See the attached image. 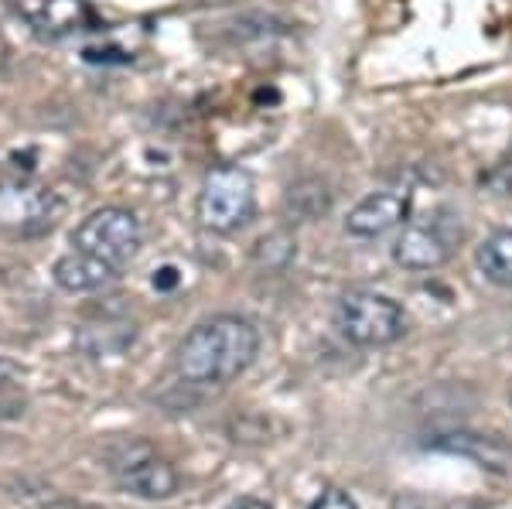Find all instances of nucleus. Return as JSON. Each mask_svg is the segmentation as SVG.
Wrapping results in <instances>:
<instances>
[{
	"label": "nucleus",
	"instance_id": "nucleus-1",
	"mask_svg": "<svg viewBox=\"0 0 512 509\" xmlns=\"http://www.w3.org/2000/svg\"><path fill=\"white\" fill-rule=\"evenodd\" d=\"M260 352V332L253 322L236 315H219L195 325L175 352L181 380L195 387H226L243 376Z\"/></svg>",
	"mask_w": 512,
	"mask_h": 509
},
{
	"label": "nucleus",
	"instance_id": "nucleus-2",
	"mask_svg": "<svg viewBox=\"0 0 512 509\" xmlns=\"http://www.w3.org/2000/svg\"><path fill=\"white\" fill-rule=\"evenodd\" d=\"M335 328L362 349H383L393 346L407 332V315L393 298L376 291H349L338 298Z\"/></svg>",
	"mask_w": 512,
	"mask_h": 509
},
{
	"label": "nucleus",
	"instance_id": "nucleus-3",
	"mask_svg": "<svg viewBox=\"0 0 512 509\" xmlns=\"http://www.w3.org/2000/svg\"><path fill=\"white\" fill-rule=\"evenodd\" d=\"M256 192L253 178L243 168H216L205 175V185L198 192L195 216L212 233H236L253 219Z\"/></svg>",
	"mask_w": 512,
	"mask_h": 509
},
{
	"label": "nucleus",
	"instance_id": "nucleus-4",
	"mask_svg": "<svg viewBox=\"0 0 512 509\" xmlns=\"http://www.w3.org/2000/svg\"><path fill=\"white\" fill-rule=\"evenodd\" d=\"M140 223L130 209H117V205H106V209L89 212L86 219L72 233V246L89 257L103 260L113 270H123L140 250Z\"/></svg>",
	"mask_w": 512,
	"mask_h": 509
},
{
	"label": "nucleus",
	"instance_id": "nucleus-5",
	"mask_svg": "<svg viewBox=\"0 0 512 509\" xmlns=\"http://www.w3.org/2000/svg\"><path fill=\"white\" fill-rule=\"evenodd\" d=\"M62 216V202L52 188L38 182H4L0 185V229L11 236H45Z\"/></svg>",
	"mask_w": 512,
	"mask_h": 509
},
{
	"label": "nucleus",
	"instance_id": "nucleus-6",
	"mask_svg": "<svg viewBox=\"0 0 512 509\" xmlns=\"http://www.w3.org/2000/svg\"><path fill=\"white\" fill-rule=\"evenodd\" d=\"M11 7L41 38H69L96 24V14L86 0H11Z\"/></svg>",
	"mask_w": 512,
	"mask_h": 509
},
{
	"label": "nucleus",
	"instance_id": "nucleus-7",
	"mask_svg": "<svg viewBox=\"0 0 512 509\" xmlns=\"http://www.w3.org/2000/svg\"><path fill=\"white\" fill-rule=\"evenodd\" d=\"M393 260L403 270H437L451 260V236L444 233L441 223H410L396 236Z\"/></svg>",
	"mask_w": 512,
	"mask_h": 509
},
{
	"label": "nucleus",
	"instance_id": "nucleus-8",
	"mask_svg": "<svg viewBox=\"0 0 512 509\" xmlns=\"http://www.w3.org/2000/svg\"><path fill=\"white\" fill-rule=\"evenodd\" d=\"M410 212L407 192H373L366 195L345 219V229L359 240H376V236L390 233L393 226H400Z\"/></svg>",
	"mask_w": 512,
	"mask_h": 509
},
{
	"label": "nucleus",
	"instance_id": "nucleus-9",
	"mask_svg": "<svg viewBox=\"0 0 512 509\" xmlns=\"http://www.w3.org/2000/svg\"><path fill=\"white\" fill-rule=\"evenodd\" d=\"M120 486L127 492H134L140 499H168L178 492V472L168 458L154 455V451L140 448L137 458L123 462L120 469Z\"/></svg>",
	"mask_w": 512,
	"mask_h": 509
},
{
	"label": "nucleus",
	"instance_id": "nucleus-10",
	"mask_svg": "<svg viewBox=\"0 0 512 509\" xmlns=\"http://www.w3.org/2000/svg\"><path fill=\"white\" fill-rule=\"evenodd\" d=\"M117 274H120V270H113L110 264H103V260L89 257V253H82V250L65 253V257L55 260V267H52L55 284H59L62 291H69V294L99 291V287H106Z\"/></svg>",
	"mask_w": 512,
	"mask_h": 509
},
{
	"label": "nucleus",
	"instance_id": "nucleus-11",
	"mask_svg": "<svg viewBox=\"0 0 512 509\" xmlns=\"http://www.w3.org/2000/svg\"><path fill=\"white\" fill-rule=\"evenodd\" d=\"M434 448L454 451V455H465V458H475L482 469H492V472H509V465H512V448L502 438H495V434L454 431V434H444V438H437Z\"/></svg>",
	"mask_w": 512,
	"mask_h": 509
},
{
	"label": "nucleus",
	"instance_id": "nucleus-12",
	"mask_svg": "<svg viewBox=\"0 0 512 509\" xmlns=\"http://www.w3.org/2000/svg\"><path fill=\"white\" fill-rule=\"evenodd\" d=\"M475 264L492 284L512 287V229H495L475 253Z\"/></svg>",
	"mask_w": 512,
	"mask_h": 509
},
{
	"label": "nucleus",
	"instance_id": "nucleus-13",
	"mask_svg": "<svg viewBox=\"0 0 512 509\" xmlns=\"http://www.w3.org/2000/svg\"><path fill=\"white\" fill-rule=\"evenodd\" d=\"M393 509H482L472 499H444V496H417V492H407V496H396Z\"/></svg>",
	"mask_w": 512,
	"mask_h": 509
},
{
	"label": "nucleus",
	"instance_id": "nucleus-14",
	"mask_svg": "<svg viewBox=\"0 0 512 509\" xmlns=\"http://www.w3.org/2000/svg\"><path fill=\"white\" fill-rule=\"evenodd\" d=\"M328 202L332 199H328V192L321 182H315V192H304V185L291 188V205L297 209V216H304V219H315L318 212H325Z\"/></svg>",
	"mask_w": 512,
	"mask_h": 509
},
{
	"label": "nucleus",
	"instance_id": "nucleus-15",
	"mask_svg": "<svg viewBox=\"0 0 512 509\" xmlns=\"http://www.w3.org/2000/svg\"><path fill=\"white\" fill-rule=\"evenodd\" d=\"M24 407H28L24 393L18 387H11V380L0 383V421H18L24 414Z\"/></svg>",
	"mask_w": 512,
	"mask_h": 509
},
{
	"label": "nucleus",
	"instance_id": "nucleus-16",
	"mask_svg": "<svg viewBox=\"0 0 512 509\" xmlns=\"http://www.w3.org/2000/svg\"><path fill=\"white\" fill-rule=\"evenodd\" d=\"M311 509H359L355 506V499L349 496V492L342 489H325L321 496L311 503Z\"/></svg>",
	"mask_w": 512,
	"mask_h": 509
},
{
	"label": "nucleus",
	"instance_id": "nucleus-17",
	"mask_svg": "<svg viewBox=\"0 0 512 509\" xmlns=\"http://www.w3.org/2000/svg\"><path fill=\"white\" fill-rule=\"evenodd\" d=\"M175 284H178V270L175 267H161L158 274H154V287H158V291H171Z\"/></svg>",
	"mask_w": 512,
	"mask_h": 509
},
{
	"label": "nucleus",
	"instance_id": "nucleus-18",
	"mask_svg": "<svg viewBox=\"0 0 512 509\" xmlns=\"http://www.w3.org/2000/svg\"><path fill=\"white\" fill-rule=\"evenodd\" d=\"M24 373V369L18 363H11V359H4L0 356V383H7V380H18V376Z\"/></svg>",
	"mask_w": 512,
	"mask_h": 509
},
{
	"label": "nucleus",
	"instance_id": "nucleus-19",
	"mask_svg": "<svg viewBox=\"0 0 512 509\" xmlns=\"http://www.w3.org/2000/svg\"><path fill=\"white\" fill-rule=\"evenodd\" d=\"M233 509H270L267 503H260V499H239Z\"/></svg>",
	"mask_w": 512,
	"mask_h": 509
},
{
	"label": "nucleus",
	"instance_id": "nucleus-20",
	"mask_svg": "<svg viewBox=\"0 0 512 509\" xmlns=\"http://www.w3.org/2000/svg\"><path fill=\"white\" fill-rule=\"evenodd\" d=\"M502 185H506V192H512V158L502 164Z\"/></svg>",
	"mask_w": 512,
	"mask_h": 509
},
{
	"label": "nucleus",
	"instance_id": "nucleus-21",
	"mask_svg": "<svg viewBox=\"0 0 512 509\" xmlns=\"http://www.w3.org/2000/svg\"><path fill=\"white\" fill-rule=\"evenodd\" d=\"M198 4H236V0H198Z\"/></svg>",
	"mask_w": 512,
	"mask_h": 509
}]
</instances>
